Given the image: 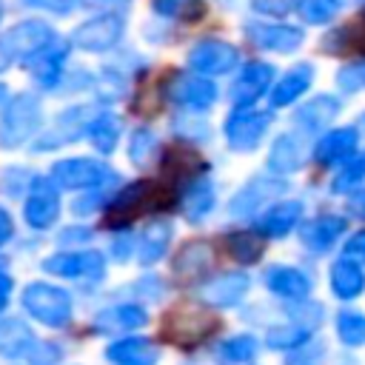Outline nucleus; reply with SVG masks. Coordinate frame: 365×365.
Returning <instances> with one entry per match:
<instances>
[{
  "label": "nucleus",
  "mask_w": 365,
  "mask_h": 365,
  "mask_svg": "<svg viewBox=\"0 0 365 365\" xmlns=\"http://www.w3.org/2000/svg\"><path fill=\"white\" fill-rule=\"evenodd\" d=\"M43 123V106L34 94H14L0 114V148H17Z\"/></svg>",
  "instance_id": "1"
},
{
  "label": "nucleus",
  "mask_w": 365,
  "mask_h": 365,
  "mask_svg": "<svg viewBox=\"0 0 365 365\" xmlns=\"http://www.w3.org/2000/svg\"><path fill=\"white\" fill-rule=\"evenodd\" d=\"M26 314L48 328H63L71 319V297L68 291L48 282H29L20 297Z\"/></svg>",
  "instance_id": "2"
},
{
  "label": "nucleus",
  "mask_w": 365,
  "mask_h": 365,
  "mask_svg": "<svg viewBox=\"0 0 365 365\" xmlns=\"http://www.w3.org/2000/svg\"><path fill=\"white\" fill-rule=\"evenodd\" d=\"M271 120H274V117H271L268 111H259V108H251V106L234 108V111L228 114L225 125H222L225 143H228L234 151H254V148L262 143L265 131L271 128Z\"/></svg>",
  "instance_id": "3"
},
{
  "label": "nucleus",
  "mask_w": 365,
  "mask_h": 365,
  "mask_svg": "<svg viewBox=\"0 0 365 365\" xmlns=\"http://www.w3.org/2000/svg\"><path fill=\"white\" fill-rule=\"evenodd\" d=\"M163 328H165V336H168L174 345H185V348H191V345L202 342V339L217 328V319H214L211 314H205L202 308L180 305V308L168 311Z\"/></svg>",
  "instance_id": "4"
},
{
  "label": "nucleus",
  "mask_w": 365,
  "mask_h": 365,
  "mask_svg": "<svg viewBox=\"0 0 365 365\" xmlns=\"http://www.w3.org/2000/svg\"><path fill=\"white\" fill-rule=\"evenodd\" d=\"M51 180L60 188H100L108 180H117V174L103 163V160H88V157H71L60 160L51 168Z\"/></svg>",
  "instance_id": "5"
},
{
  "label": "nucleus",
  "mask_w": 365,
  "mask_h": 365,
  "mask_svg": "<svg viewBox=\"0 0 365 365\" xmlns=\"http://www.w3.org/2000/svg\"><path fill=\"white\" fill-rule=\"evenodd\" d=\"M51 40H54V29L51 26H46L40 20H23L17 26H11L0 37V46L6 48V54L11 60H31L40 51H46Z\"/></svg>",
  "instance_id": "6"
},
{
  "label": "nucleus",
  "mask_w": 365,
  "mask_h": 365,
  "mask_svg": "<svg viewBox=\"0 0 365 365\" xmlns=\"http://www.w3.org/2000/svg\"><path fill=\"white\" fill-rule=\"evenodd\" d=\"M43 271L66 279H103L106 259L100 251H60L43 259Z\"/></svg>",
  "instance_id": "7"
},
{
  "label": "nucleus",
  "mask_w": 365,
  "mask_h": 365,
  "mask_svg": "<svg viewBox=\"0 0 365 365\" xmlns=\"http://www.w3.org/2000/svg\"><path fill=\"white\" fill-rule=\"evenodd\" d=\"M123 20L117 14H100L94 20H86L80 23L74 31H71V46L80 48V51H106L111 46L120 43L123 37Z\"/></svg>",
  "instance_id": "8"
},
{
  "label": "nucleus",
  "mask_w": 365,
  "mask_h": 365,
  "mask_svg": "<svg viewBox=\"0 0 365 365\" xmlns=\"http://www.w3.org/2000/svg\"><path fill=\"white\" fill-rule=\"evenodd\" d=\"M237 63H240L237 46H231L225 40H214V37L211 40H200L191 48V54H188V66L197 74H205V77H211V74H228L231 68H237Z\"/></svg>",
  "instance_id": "9"
},
{
  "label": "nucleus",
  "mask_w": 365,
  "mask_h": 365,
  "mask_svg": "<svg viewBox=\"0 0 365 365\" xmlns=\"http://www.w3.org/2000/svg\"><path fill=\"white\" fill-rule=\"evenodd\" d=\"M359 148V128L356 125H339L325 131L317 145H314V160L325 168L331 165H345Z\"/></svg>",
  "instance_id": "10"
},
{
  "label": "nucleus",
  "mask_w": 365,
  "mask_h": 365,
  "mask_svg": "<svg viewBox=\"0 0 365 365\" xmlns=\"http://www.w3.org/2000/svg\"><path fill=\"white\" fill-rule=\"evenodd\" d=\"M285 188H288V182H285V180H274V177H254V180H248V182H245V185L231 197L228 211H231V217H251V214H257L268 200H274V197L285 194Z\"/></svg>",
  "instance_id": "11"
},
{
  "label": "nucleus",
  "mask_w": 365,
  "mask_h": 365,
  "mask_svg": "<svg viewBox=\"0 0 365 365\" xmlns=\"http://www.w3.org/2000/svg\"><path fill=\"white\" fill-rule=\"evenodd\" d=\"M245 37L265 51H277V54H291L302 46L305 34L297 26L288 23H248L245 26Z\"/></svg>",
  "instance_id": "12"
},
{
  "label": "nucleus",
  "mask_w": 365,
  "mask_h": 365,
  "mask_svg": "<svg viewBox=\"0 0 365 365\" xmlns=\"http://www.w3.org/2000/svg\"><path fill=\"white\" fill-rule=\"evenodd\" d=\"M60 214V194L54 188V180H34L29 185V197L23 205V217L31 228L43 231L48 228Z\"/></svg>",
  "instance_id": "13"
},
{
  "label": "nucleus",
  "mask_w": 365,
  "mask_h": 365,
  "mask_svg": "<svg viewBox=\"0 0 365 365\" xmlns=\"http://www.w3.org/2000/svg\"><path fill=\"white\" fill-rule=\"evenodd\" d=\"M248 288H251L248 274H242V271H225V274H217L208 282H202L200 299L208 308H234V305L242 302V297L248 294Z\"/></svg>",
  "instance_id": "14"
},
{
  "label": "nucleus",
  "mask_w": 365,
  "mask_h": 365,
  "mask_svg": "<svg viewBox=\"0 0 365 365\" xmlns=\"http://www.w3.org/2000/svg\"><path fill=\"white\" fill-rule=\"evenodd\" d=\"M168 97L182 106V108H194V111H205L217 103V86L205 77V74H177L168 86Z\"/></svg>",
  "instance_id": "15"
},
{
  "label": "nucleus",
  "mask_w": 365,
  "mask_h": 365,
  "mask_svg": "<svg viewBox=\"0 0 365 365\" xmlns=\"http://www.w3.org/2000/svg\"><path fill=\"white\" fill-rule=\"evenodd\" d=\"M271 80H274V66H271V63H259V60L248 63V66L237 74V80L231 83V103H234L237 108L251 106L254 100H259V97L268 91Z\"/></svg>",
  "instance_id": "16"
},
{
  "label": "nucleus",
  "mask_w": 365,
  "mask_h": 365,
  "mask_svg": "<svg viewBox=\"0 0 365 365\" xmlns=\"http://www.w3.org/2000/svg\"><path fill=\"white\" fill-rule=\"evenodd\" d=\"M348 222L339 214H317L299 228V240L311 254H325L336 245V240L345 234Z\"/></svg>",
  "instance_id": "17"
},
{
  "label": "nucleus",
  "mask_w": 365,
  "mask_h": 365,
  "mask_svg": "<svg viewBox=\"0 0 365 365\" xmlns=\"http://www.w3.org/2000/svg\"><path fill=\"white\" fill-rule=\"evenodd\" d=\"M262 282L271 294H277L282 299H297V302L305 299L314 288L311 277L297 265H271V268H265Z\"/></svg>",
  "instance_id": "18"
},
{
  "label": "nucleus",
  "mask_w": 365,
  "mask_h": 365,
  "mask_svg": "<svg viewBox=\"0 0 365 365\" xmlns=\"http://www.w3.org/2000/svg\"><path fill=\"white\" fill-rule=\"evenodd\" d=\"M305 160H308V143L302 134H291V131L279 134L268 151V168L279 177L299 171L305 165Z\"/></svg>",
  "instance_id": "19"
},
{
  "label": "nucleus",
  "mask_w": 365,
  "mask_h": 365,
  "mask_svg": "<svg viewBox=\"0 0 365 365\" xmlns=\"http://www.w3.org/2000/svg\"><path fill=\"white\" fill-rule=\"evenodd\" d=\"M88 125H91V106H74V108L63 111V114L51 123V128L43 134V140L34 143V148H37V151L57 148V145L66 143V140H77V134L86 131Z\"/></svg>",
  "instance_id": "20"
},
{
  "label": "nucleus",
  "mask_w": 365,
  "mask_h": 365,
  "mask_svg": "<svg viewBox=\"0 0 365 365\" xmlns=\"http://www.w3.org/2000/svg\"><path fill=\"white\" fill-rule=\"evenodd\" d=\"M302 220V202L299 200H279L274 205H268L259 217H257V231L262 237L279 240L285 234H291Z\"/></svg>",
  "instance_id": "21"
},
{
  "label": "nucleus",
  "mask_w": 365,
  "mask_h": 365,
  "mask_svg": "<svg viewBox=\"0 0 365 365\" xmlns=\"http://www.w3.org/2000/svg\"><path fill=\"white\" fill-rule=\"evenodd\" d=\"M314 77H317V71H314L311 63H299V66L288 68V71L274 83V88H271V94H268L271 106H274V108H285V106L297 103V100L311 88Z\"/></svg>",
  "instance_id": "22"
},
{
  "label": "nucleus",
  "mask_w": 365,
  "mask_h": 365,
  "mask_svg": "<svg viewBox=\"0 0 365 365\" xmlns=\"http://www.w3.org/2000/svg\"><path fill=\"white\" fill-rule=\"evenodd\" d=\"M174 228L168 220H151L148 225L140 228L137 240H134V251H137V262L140 265H154L171 245Z\"/></svg>",
  "instance_id": "23"
},
{
  "label": "nucleus",
  "mask_w": 365,
  "mask_h": 365,
  "mask_svg": "<svg viewBox=\"0 0 365 365\" xmlns=\"http://www.w3.org/2000/svg\"><path fill=\"white\" fill-rule=\"evenodd\" d=\"M106 359L111 365H157L160 348L148 336H125L106 348Z\"/></svg>",
  "instance_id": "24"
},
{
  "label": "nucleus",
  "mask_w": 365,
  "mask_h": 365,
  "mask_svg": "<svg viewBox=\"0 0 365 365\" xmlns=\"http://www.w3.org/2000/svg\"><path fill=\"white\" fill-rule=\"evenodd\" d=\"M339 108H342L339 97H334V94H317V97H311L308 103H302V106L297 108L294 123H297L302 131H325V128L336 120Z\"/></svg>",
  "instance_id": "25"
},
{
  "label": "nucleus",
  "mask_w": 365,
  "mask_h": 365,
  "mask_svg": "<svg viewBox=\"0 0 365 365\" xmlns=\"http://www.w3.org/2000/svg\"><path fill=\"white\" fill-rule=\"evenodd\" d=\"M157 197H160V185H157V182H151V180L131 182V185L120 188V194L111 197V217L117 214V217L128 220V217H134L137 211L148 208Z\"/></svg>",
  "instance_id": "26"
},
{
  "label": "nucleus",
  "mask_w": 365,
  "mask_h": 365,
  "mask_svg": "<svg viewBox=\"0 0 365 365\" xmlns=\"http://www.w3.org/2000/svg\"><path fill=\"white\" fill-rule=\"evenodd\" d=\"M214 265V251L205 240H191L174 257V274L182 279H200Z\"/></svg>",
  "instance_id": "27"
},
{
  "label": "nucleus",
  "mask_w": 365,
  "mask_h": 365,
  "mask_svg": "<svg viewBox=\"0 0 365 365\" xmlns=\"http://www.w3.org/2000/svg\"><path fill=\"white\" fill-rule=\"evenodd\" d=\"M37 348L34 331L17 319V317H6L0 319V356H31V351Z\"/></svg>",
  "instance_id": "28"
},
{
  "label": "nucleus",
  "mask_w": 365,
  "mask_h": 365,
  "mask_svg": "<svg viewBox=\"0 0 365 365\" xmlns=\"http://www.w3.org/2000/svg\"><path fill=\"white\" fill-rule=\"evenodd\" d=\"M328 285H331L334 297H339V299H356L365 291V274H362L359 262H354L348 257H339L331 265V271H328Z\"/></svg>",
  "instance_id": "29"
},
{
  "label": "nucleus",
  "mask_w": 365,
  "mask_h": 365,
  "mask_svg": "<svg viewBox=\"0 0 365 365\" xmlns=\"http://www.w3.org/2000/svg\"><path fill=\"white\" fill-rule=\"evenodd\" d=\"M145 322H148L145 308H140V305H114V308H106L94 317V331L97 334L134 331V328H143Z\"/></svg>",
  "instance_id": "30"
},
{
  "label": "nucleus",
  "mask_w": 365,
  "mask_h": 365,
  "mask_svg": "<svg viewBox=\"0 0 365 365\" xmlns=\"http://www.w3.org/2000/svg\"><path fill=\"white\" fill-rule=\"evenodd\" d=\"M214 202H217L214 185H211L208 180H197V182L188 185V191H185V197H182V217H185L188 222H202V220L211 214Z\"/></svg>",
  "instance_id": "31"
},
{
  "label": "nucleus",
  "mask_w": 365,
  "mask_h": 365,
  "mask_svg": "<svg viewBox=\"0 0 365 365\" xmlns=\"http://www.w3.org/2000/svg\"><path fill=\"white\" fill-rule=\"evenodd\" d=\"M262 234L257 231H234V234H228L225 237V248H228V254L237 259V262H242V265H251V262H257L259 257H262V240H259Z\"/></svg>",
  "instance_id": "32"
},
{
  "label": "nucleus",
  "mask_w": 365,
  "mask_h": 365,
  "mask_svg": "<svg viewBox=\"0 0 365 365\" xmlns=\"http://www.w3.org/2000/svg\"><path fill=\"white\" fill-rule=\"evenodd\" d=\"M311 339V328L299 325V322H282V325H274L268 328L265 334V345L268 348H277V351H294L299 345H305Z\"/></svg>",
  "instance_id": "33"
},
{
  "label": "nucleus",
  "mask_w": 365,
  "mask_h": 365,
  "mask_svg": "<svg viewBox=\"0 0 365 365\" xmlns=\"http://www.w3.org/2000/svg\"><path fill=\"white\" fill-rule=\"evenodd\" d=\"M257 351H259V342H257V336H251V334L228 336V339H222L220 348H217L220 359L228 362V365H245V362H251V359L257 356Z\"/></svg>",
  "instance_id": "34"
},
{
  "label": "nucleus",
  "mask_w": 365,
  "mask_h": 365,
  "mask_svg": "<svg viewBox=\"0 0 365 365\" xmlns=\"http://www.w3.org/2000/svg\"><path fill=\"white\" fill-rule=\"evenodd\" d=\"M91 145L100 151V154H111L114 145H117V137H120V120L114 114H100L91 120V125L86 128Z\"/></svg>",
  "instance_id": "35"
},
{
  "label": "nucleus",
  "mask_w": 365,
  "mask_h": 365,
  "mask_svg": "<svg viewBox=\"0 0 365 365\" xmlns=\"http://www.w3.org/2000/svg\"><path fill=\"white\" fill-rule=\"evenodd\" d=\"M336 336L348 348L365 345V314L351 311V308L348 311H339L336 314Z\"/></svg>",
  "instance_id": "36"
},
{
  "label": "nucleus",
  "mask_w": 365,
  "mask_h": 365,
  "mask_svg": "<svg viewBox=\"0 0 365 365\" xmlns=\"http://www.w3.org/2000/svg\"><path fill=\"white\" fill-rule=\"evenodd\" d=\"M365 177V151H356L345 165H339L336 177L331 180V191L334 194H354V188L362 182Z\"/></svg>",
  "instance_id": "37"
},
{
  "label": "nucleus",
  "mask_w": 365,
  "mask_h": 365,
  "mask_svg": "<svg viewBox=\"0 0 365 365\" xmlns=\"http://www.w3.org/2000/svg\"><path fill=\"white\" fill-rule=\"evenodd\" d=\"M342 6H345V0H297L299 17H302L305 23H311V26H325V23H331V20L339 14Z\"/></svg>",
  "instance_id": "38"
},
{
  "label": "nucleus",
  "mask_w": 365,
  "mask_h": 365,
  "mask_svg": "<svg viewBox=\"0 0 365 365\" xmlns=\"http://www.w3.org/2000/svg\"><path fill=\"white\" fill-rule=\"evenodd\" d=\"M63 60H66V51H51V48L40 51L37 60L31 63L34 80L40 86H54L60 80V74H63Z\"/></svg>",
  "instance_id": "39"
},
{
  "label": "nucleus",
  "mask_w": 365,
  "mask_h": 365,
  "mask_svg": "<svg viewBox=\"0 0 365 365\" xmlns=\"http://www.w3.org/2000/svg\"><path fill=\"white\" fill-rule=\"evenodd\" d=\"M200 171H202V163H200V157H194V154H185V151H177V148L165 151V174H171L174 180H182V177H194V174H200Z\"/></svg>",
  "instance_id": "40"
},
{
  "label": "nucleus",
  "mask_w": 365,
  "mask_h": 365,
  "mask_svg": "<svg viewBox=\"0 0 365 365\" xmlns=\"http://www.w3.org/2000/svg\"><path fill=\"white\" fill-rule=\"evenodd\" d=\"M336 88L342 94H356V91L365 88V57L354 60V63H345L336 71Z\"/></svg>",
  "instance_id": "41"
},
{
  "label": "nucleus",
  "mask_w": 365,
  "mask_h": 365,
  "mask_svg": "<svg viewBox=\"0 0 365 365\" xmlns=\"http://www.w3.org/2000/svg\"><path fill=\"white\" fill-rule=\"evenodd\" d=\"M151 148H154V134H151V128H137L134 137H131V145H128V157H131L134 163H145L148 154H151Z\"/></svg>",
  "instance_id": "42"
},
{
  "label": "nucleus",
  "mask_w": 365,
  "mask_h": 365,
  "mask_svg": "<svg viewBox=\"0 0 365 365\" xmlns=\"http://www.w3.org/2000/svg\"><path fill=\"white\" fill-rule=\"evenodd\" d=\"M251 9L268 17H285L291 9H297V0H251Z\"/></svg>",
  "instance_id": "43"
},
{
  "label": "nucleus",
  "mask_w": 365,
  "mask_h": 365,
  "mask_svg": "<svg viewBox=\"0 0 365 365\" xmlns=\"http://www.w3.org/2000/svg\"><path fill=\"white\" fill-rule=\"evenodd\" d=\"M342 254H345L348 259H354V262H365V228H362V231H354V234L345 240Z\"/></svg>",
  "instance_id": "44"
},
{
  "label": "nucleus",
  "mask_w": 365,
  "mask_h": 365,
  "mask_svg": "<svg viewBox=\"0 0 365 365\" xmlns=\"http://www.w3.org/2000/svg\"><path fill=\"white\" fill-rule=\"evenodd\" d=\"M185 3H191V0H151L154 11L163 17H177V14L185 17Z\"/></svg>",
  "instance_id": "45"
},
{
  "label": "nucleus",
  "mask_w": 365,
  "mask_h": 365,
  "mask_svg": "<svg viewBox=\"0 0 365 365\" xmlns=\"http://www.w3.org/2000/svg\"><path fill=\"white\" fill-rule=\"evenodd\" d=\"M26 6H34V9H48V11H57V14H68L74 11V0H26Z\"/></svg>",
  "instance_id": "46"
},
{
  "label": "nucleus",
  "mask_w": 365,
  "mask_h": 365,
  "mask_svg": "<svg viewBox=\"0 0 365 365\" xmlns=\"http://www.w3.org/2000/svg\"><path fill=\"white\" fill-rule=\"evenodd\" d=\"M11 234H14V225H11V217L0 208V245L3 242H9L11 240Z\"/></svg>",
  "instance_id": "47"
},
{
  "label": "nucleus",
  "mask_w": 365,
  "mask_h": 365,
  "mask_svg": "<svg viewBox=\"0 0 365 365\" xmlns=\"http://www.w3.org/2000/svg\"><path fill=\"white\" fill-rule=\"evenodd\" d=\"M9 297H11V277L6 271H0V308H6Z\"/></svg>",
  "instance_id": "48"
},
{
  "label": "nucleus",
  "mask_w": 365,
  "mask_h": 365,
  "mask_svg": "<svg viewBox=\"0 0 365 365\" xmlns=\"http://www.w3.org/2000/svg\"><path fill=\"white\" fill-rule=\"evenodd\" d=\"M351 211L365 220V191H354L351 194Z\"/></svg>",
  "instance_id": "49"
},
{
  "label": "nucleus",
  "mask_w": 365,
  "mask_h": 365,
  "mask_svg": "<svg viewBox=\"0 0 365 365\" xmlns=\"http://www.w3.org/2000/svg\"><path fill=\"white\" fill-rule=\"evenodd\" d=\"M88 237H91V234H88L86 228H83V231H63V234H60V242H63V245H66V242H83V240H88Z\"/></svg>",
  "instance_id": "50"
},
{
  "label": "nucleus",
  "mask_w": 365,
  "mask_h": 365,
  "mask_svg": "<svg viewBox=\"0 0 365 365\" xmlns=\"http://www.w3.org/2000/svg\"><path fill=\"white\" fill-rule=\"evenodd\" d=\"M131 245H134V242H128V240H117V245H111V251H117V259H125Z\"/></svg>",
  "instance_id": "51"
},
{
  "label": "nucleus",
  "mask_w": 365,
  "mask_h": 365,
  "mask_svg": "<svg viewBox=\"0 0 365 365\" xmlns=\"http://www.w3.org/2000/svg\"><path fill=\"white\" fill-rule=\"evenodd\" d=\"M11 63H14V60H11V57H9V54H6V48H3V46H0V71H6V68H9V66H11Z\"/></svg>",
  "instance_id": "52"
},
{
  "label": "nucleus",
  "mask_w": 365,
  "mask_h": 365,
  "mask_svg": "<svg viewBox=\"0 0 365 365\" xmlns=\"http://www.w3.org/2000/svg\"><path fill=\"white\" fill-rule=\"evenodd\" d=\"M359 125H362V128H365V114H362V117H359Z\"/></svg>",
  "instance_id": "53"
},
{
  "label": "nucleus",
  "mask_w": 365,
  "mask_h": 365,
  "mask_svg": "<svg viewBox=\"0 0 365 365\" xmlns=\"http://www.w3.org/2000/svg\"><path fill=\"white\" fill-rule=\"evenodd\" d=\"M3 94H6V88H3V86H0V100H3Z\"/></svg>",
  "instance_id": "54"
},
{
  "label": "nucleus",
  "mask_w": 365,
  "mask_h": 365,
  "mask_svg": "<svg viewBox=\"0 0 365 365\" xmlns=\"http://www.w3.org/2000/svg\"><path fill=\"white\" fill-rule=\"evenodd\" d=\"M0 17H3V0H0Z\"/></svg>",
  "instance_id": "55"
}]
</instances>
